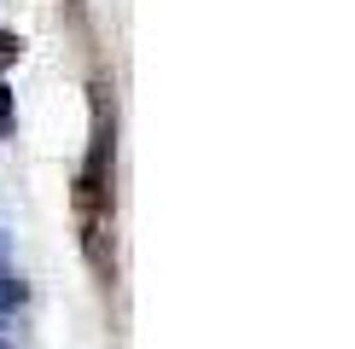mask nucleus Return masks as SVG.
<instances>
[{
	"label": "nucleus",
	"instance_id": "1",
	"mask_svg": "<svg viewBox=\"0 0 355 349\" xmlns=\"http://www.w3.org/2000/svg\"><path fill=\"white\" fill-rule=\"evenodd\" d=\"M111 140H116V128H111L105 105H99V116H94V145H87V163H82V174H76V210L87 215V222H99V215L111 210Z\"/></svg>",
	"mask_w": 355,
	"mask_h": 349
},
{
	"label": "nucleus",
	"instance_id": "4",
	"mask_svg": "<svg viewBox=\"0 0 355 349\" xmlns=\"http://www.w3.org/2000/svg\"><path fill=\"white\" fill-rule=\"evenodd\" d=\"M12 128V93H6V82H0V134Z\"/></svg>",
	"mask_w": 355,
	"mask_h": 349
},
{
	"label": "nucleus",
	"instance_id": "3",
	"mask_svg": "<svg viewBox=\"0 0 355 349\" xmlns=\"http://www.w3.org/2000/svg\"><path fill=\"white\" fill-rule=\"evenodd\" d=\"M24 53V35H12V29H0V70L12 64V58Z\"/></svg>",
	"mask_w": 355,
	"mask_h": 349
},
{
	"label": "nucleus",
	"instance_id": "5",
	"mask_svg": "<svg viewBox=\"0 0 355 349\" xmlns=\"http://www.w3.org/2000/svg\"><path fill=\"white\" fill-rule=\"evenodd\" d=\"M0 349H12V343H6V338H0Z\"/></svg>",
	"mask_w": 355,
	"mask_h": 349
},
{
	"label": "nucleus",
	"instance_id": "2",
	"mask_svg": "<svg viewBox=\"0 0 355 349\" xmlns=\"http://www.w3.org/2000/svg\"><path fill=\"white\" fill-rule=\"evenodd\" d=\"M29 297V291H24V280H12V274L6 268H0V320H6L12 309H18V303Z\"/></svg>",
	"mask_w": 355,
	"mask_h": 349
}]
</instances>
